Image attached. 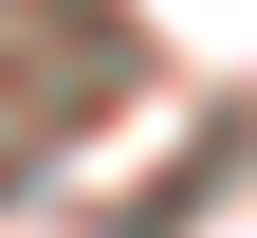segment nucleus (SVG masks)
<instances>
[{
    "label": "nucleus",
    "mask_w": 257,
    "mask_h": 238,
    "mask_svg": "<svg viewBox=\"0 0 257 238\" xmlns=\"http://www.w3.org/2000/svg\"><path fill=\"white\" fill-rule=\"evenodd\" d=\"M0 19H19V0H0Z\"/></svg>",
    "instance_id": "1"
}]
</instances>
